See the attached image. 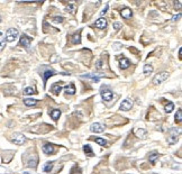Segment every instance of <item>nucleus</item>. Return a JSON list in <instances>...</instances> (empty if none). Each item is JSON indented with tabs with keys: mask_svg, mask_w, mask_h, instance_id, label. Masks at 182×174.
I'll use <instances>...</instances> for the list:
<instances>
[{
	"mask_svg": "<svg viewBox=\"0 0 182 174\" xmlns=\"http://www.w3.org/2000/svg\"><path fill=\"white\" fill-rule=\"evenodd\" d=\"M19 36V32L16 28H9L8 30L6 32V36H5V41L9 42V43H12L15 42Z\"/></svg>",
	"mask_w": 182,
	"mask_h": 174,
	"instance_id": "nucleus-1",
	"label": "nucleus"
},
{
	"mask_svg": "<svg viewBox=\"0 0 182 174\" xmlns=\"http://www.w3.org/2000/svg\"><path fill=\"white\" fill-rule=\"evenodd\" d=\"M179 134H180V131L178 130L176 128H171L169 130V135H167V142H169V144H171V145L175 144L178 142V139H179Z\"/></svg>",
	"mask_w": 182,
	"mask_h": 174,
	"instance_id": "nucleus-2",
	"label": "nucleus"
},
{
	"mask_svg": "<svg viewBox=\"0 0 182 174\" xmlns=\"http://www.w3.org/2000/svg\"><path fill=\"white\" fill-rule=\"evenodd\" d=\"M11 142L15 143L16 145H24L25 142H26V137L21 133H15L11 136Z\"/></svg>",
	"mask_w": 182,
	"mask_h": 174,
	"instance_id": "nucleus-3",
	"label": "nucleus"
},
{
	"mask_svg": "<svg viewBox=\"0 0 182 174\" xmlns=\"http://www.w3.org/2000/svg\"><path fill=\"white\" fill-rule=\"evenodd\" d=\"M169 73L167 72H160V73H157L155 77L153 78V83L154 84H161L162 82H164L166 79L169 78Z\"/></svg>",
	"mask_w": 182,
	"mask_h": 174,
	"instance_id": "nucleus-4",
	"label": "nucleus"
},
{
	"mask_svg": "<svg viewBox=\"0 0 182 174\" xmlns=\"http://www.w3.org/2000/svg\"><path fill=\"white\" fill-rule=\"evenodd\" d=\"M100 95L102 97L104 101H111L113 99V93L111 90H108V89H104V88H101L100 90Z\"/></svg>",
	"mask_w": 182,
	"mask_h": 174,
	"instance_id": "nucleus-5",
	"label": "nucleus"
},
{
	"mask_svg": "<svg viewBox=\"0 0 182 174\" xmlns=\"http://www.w3.org/2000/svg\"><path fill=\"white\" fill-rule=\"evenodd\" d=\"M32 41H33L32 37H29V36H27V35H21V36H20V39H19V45L23 46V47L28 48L30 43H32Z\"/></svg>",
	"mask_w": 182,
	"mask_h": 174,
	"instance_id": "nucleus-6",
	"label": "nucleus"
},
{
	"mask_svg": "<svg viewBox=\"0 0 182 174\" xmlns=\"http://www.w3.org/2000/svg\"><path fill=\"white\" fill-rule=\"evenodd\" d=\"M90 130L93 131V133H102L104 130V126L100 122H95V124L91 125Z\"/></svg>",
	"mask_w": 182,
	"mask_h": 174,
	"instance_id": "nucleus-7",
	"label": "nucleus"
},
{
	"mask_svg": "<svg viewBox=\"0 0 182 174\" xmlns=\"http://www.w3.org/2000/svg\"><path fill=\"white\" fill-rule=\"evenodd\" d=\"M130 66V61L128 60V59H126V57H121V59H119V68H120L121 70H126L128 69Z\"/></svg>",
	"mask_w": 182,
	"mask_h": 174,
	"instance_id": "nucleus-8",
	"label": "nucleus"
},
{
	"mask_svg": "<svg viewBox=\"0 0 182 174\" xmlns=\"http://www.w3.org/2000/svg\"><path fill=\"white\" fill-rule=\"evenodd\" d=\"M54 151H55V148H54V146H53V144L46 143V144H44L43 145V152L45 153V154H47V155L54 154Z\"/></svg>",
	"mask_w": 182,
	"mask_h": 174,
	"instance_id": "nucleus-9",
	"label": "nucleus"
},
{
	"mask_svg": "<svg viewBox=\"0 0 182 174\" xmlns=\"http://www.w3.org/2000/svg\"><path fill=\"white\" fill-rule=\"evenodd\" d=\"M57 72H55L54 70H47V71H45L43 72V82H44V87H45V84H46V81L48 80L50 77H52L54 74H56Z\"/></svg>",
	"mask_w": 182,
	"mask_h": 174,
	"instance_id": "nucleus-10",
	"label": "nucleus"
},
{
	"mask_svg": "<svg viewBox=\"0 0 182 174\" xmlns=\"http://www.w3.org/2000/svg\"><path fill=\"white\" fill-rule=\"evenodd\" d=\"M131 107H133V104L130 102L128 99L124 100V101L120 104V109L121 110H124V111H128V110H130Z\"/></svg>",
	"mask_w": 182,
	"mask_h": 174,
	"instance_id": "nucleus-11",
	"label": "nucleus"
},
{
	"mask_svg": "<svg viewBox=\"0 0 182 174\" xmlns=\"http://www.w3.org/2000/svg\"><path fill=\"white\" fill-rule=\"evenodd\" d=\"M27 166H29V167H33V168H36V166L38 164V157L35 155L34 158L33 157H29L28 160H27Z\"/></svg>",
	"mask_w": 182,
	"mask_h": 174,
	"instance_id": "nucleus-12",
	"label": "nucleus"
},
{
	"mask_svg": "<svg viewBox=\"0 0 182 174\" xmlns=\"http://www.w3.org/2000/svg\"><path fill=\"white\" fill-rule=\"evenodd\" d=\"M120 15L122 18H125V19H129L131 18L133 16V11H131V9L129 8H124L120 10Z\"/></svg>",
	"mask_w": 182,
	"mask_h": 174,
	"instance_id": "nucleus-13",
	"label": "nucleus"
},
{
	"mask_svg": "<svg viewBox=\"0 0 182 174\" xmlns=\"http://www.w3.org/2000/svg\"><path fill=\"white\" fill-rule=\"evenodd\" d=\"M95 27L99 28V29H104L107 27V20L104 18H99L98 20H95Z\"/></svg>",
	"mask_w": 182,
	"mask_h": 174,
	"instance_id": "nucleus-14",
	"label": "nucleus"
},
{
	"mask_svg": "<svg viewBox=\"0 0 182 174\" xmlns=\"http://www.w3.org/2000/svg\"><path fill=\"white\" fill-rule=\"evenodd\" d=\"M50 116L52 117L53 120H55V122H56V120L60 118L61 111L59 110V109H53V110H51V111H50Z\"/></svg>",
	"mask_w": 182,
	"mask_h": 174,
	"instance_id": "nucleus-15",
	"label": "nucleus"
},
{
	"mask_svg": "<svg viewBox=\"0 0 182 174\" xmlns=\"http://www.w3.org/2000/svg\"><path fill=\"white\" fill-rule=\"evenodd\" d=\"M51 90H52V92L54 95H60L61 90H63V88H62V86H61L60 83H55V84L52 86Z\"/></svg>",
	"mask_w": 182,
	"mask_h": 174,
	"instance_id": "nucleus-16",
	"label": "nucleus"
},
{
	"mask_svg": "<svg viewBox=\"0 0 182 174\" xmlns=\"http://www.w3.org/2000/svg\"><path fill=\"white\" fill-rule=\"evenodd\" d=\"M160 156V154L158 153H156V152H153V153H151L149 154V156H148V160H149V162L152 163V164H155L156 161H157V158Z\"/></svg>",
	"mask_w": 182,
	"mask_h": 174,
	"instance_id": "nucleus-17",
	"label": "nucleus"
},
{
	"mask_svg": "<svg viewBox=\"0 0 182 174\" xmlns=\"http://www.w3.org/2000/svg\"><path fill=\"white\" fill-rule=\"evenodd\" d=\"M81 78L83 79H90L92 82H99V77H95V74H82L81 75Z\"/></svg>",
	"mask_w": 182,
	"mask_h": 174,
	"instance_id": "nucleus-18",
	"label": "nucleus"
},
{
	"mask_svg": "<svg viewBox=\"0 0 182 174\" xmlns=\"http://www.w3.org/2000/svg\"><path fill=\"white\" fill-rule=\"evenodd\" d=\"M36 104H37V100L36 99H24V104L25 106H27V107H34V106H36Z\"/></svg>",
	"mask_w": 182,
	"mask_h": 174,
	"instance_id": "nucleus-19",
	"label": "nucleus"
},
{
	"mask_svg": "<svg viewBox=\"0 0 182 174\" xmlns=\"http://www.w3.org/2000/svg\"><path fill=\"white\" fill-rule=\"evenodd\" d=\"M146 135H147V133H146L145 129H138V130L136 131V136L140 139H146L147 138V136H146Z\"/></svg>",
	"mask_w": 182,
	"mask_h": 174,
	"instance_id": "nucleus-20",
	"label": "nucleus"
},
{
	"mask_svg": "<svg viewBox=\"0 0 182 174\" xmlns=\"http://www.w3.org/2000/svg\"><path fill=\"white\" fill-rule=\"evenodd\" d=\"M63 89L65 90L66 93H70V95H74V93H75V87H74L72 83L69 84V86H66V87H64Z\"/></svg>",
	"mask_w": 182,
	"mask_h": 174,
	"instance_id": "nucleus-21",
	"label": "nucleus"
},
{
	"mask_svg": "<svg viewBox=\"0 0 182 174\" xmlns=\"http://www.w3.org/2000/svg\"><path fill=\"white\" fill-rule=\"evenodd\" d=\"M83 151H84V153L87 154V155H89V156H93L95 154H93V151H92V148H91V146L90 145H84L83 146Z\"/></svg>",
	"mask_w": 182,
	"mask_h": 174,
	"instance_id": "nucleus-22",
	"label": "nucleus"
},
{
	"mask_svg": "<svg viewBox=\"0 0 182 174\" xmlns=\"http://www.w3.org/2000/svg\"><path fill=\"white\" fill-rule=\"evenodd\" d=\"M71 42L73 44H79L81 42V36H80V33H75V34L72 36V39Z\"/></svg>",
	"mask_w": 182,
	"mask_h": 174,
	"instance_id": "nucleus-23",
	"label": "nucleus"
},
{
	"mask_svg": "<svg viewBox=\"0 0 182 174\" xmlns=\"http://www.w3.org/2000/svg\"><path fill=\"white\" fill-rule=\"evenodd\" d=\"M181 122H182V109L181 108H179L178 111H176V113H175V122L180 124Z\"/></svg>",
	"mask_w": 182,
	"mask_h": 174,
	"instance_id": "nucleus-24",
	"label": "nucleus"
},
{
	"mask_svg": "<svg viewBox=\"0 0 182 174\" xmlns=\"http://www.w3.org/2000/svg\"><path fill=\"white\" fill-rule=\"evenodd\" d=\"M53 165H54V163H53V162H47V163L43 166L44 172H51V171H52V168H53Z\"/></svg>",
	"mask_w": 182,
	"mask_h": 174,
	"instance_id": "nucleus-25",
	"label": "nucleus"
},
{
	"mask_svg": "<svg viewBox=\"0 0 182 174\" xmlns=\"http://www.w3.org/2000/svg\"><path fill=\"white\" fill-rule=\"evenodd\" d=\"M143 72H144V74H149V73H152L153 72V66L152 65H149V64H145L144 65V69H143Z\"/></svg>",
	"mask_w": 182,
	"mask_h": 174,
	"instance_id": "nucleus-26",
	"label": "nucleus"
},
{
	"mask_svg": "<svg viewBox=\"0 0 182 174\" xmlns=\"http://www.w3.org/2000/svg\"><path fill=\"white\" fill-rule=\"evenodd\" d=\"M36 93V91L34 90V88L32 87H27L24 89V95H26V96H29V95H34Z\"/></svg>",
	"mask_w": 182,
	"mask_h": 174,
	"instance_id": "nucleus-27",
	"label": "nucleus"
},
{
	"mask_svg": "<svg viewBox=\"0 0 182 174\" xmlns=\"http://www.w3.org/2000/svg\"><path fill=\"white\" fill-rule=\"evenodd\" d=\"M5 46H6V41L3 38V34L0 32V52L5 48Z\"/></svg>",
	"mask_w": 182,
	"mask_h": 174,
	"instance_id": "nucleus-28",
	"label": "nucleus"
},
{
	"mask_svg": "<svg viewBox=\"0 0 182 174\" xmlns=\"http://www.w3.org/2000/svg\"><path fill=\"white\" fill-rule=\"evenodd\" d=\"M95 143H97V144H99L100 146H106V145H107V140H106V139H104V138L95 137Z\"/></svg>",
	"mask_w": 182,
	"mask_h": 174,
	"instance_id": "nucleus-29",
	"label": "nucleus"
},
{
	"mask_svg": "<svg viewBox=\"0 0 182 174\" xmlns=\"http://www.w3.org/2000/svg\"><path fill=\"white\" fill-rule=\"evenodd\" d=\"M173 109H174V104H172V102H170L169 104H166L165 106V113H172L173 111Z\"/></svg>",
	"mask_w": 182,
	"mask_h": 174,
	"instance_id": "nucleus-30",
	"label": "nucleus"
},
{
	"mask_svg": "<svg viewBox=\"0 0 182 174\" xmlns=\"http://www.w3.org/2000/svg\"><path fill=\"white\" fill-rule=\"evenodd\" d=\"M70 174H81V168L78 165H74L71 168V172Z\"/></svg>",
	"mask_w": 182,
	"mask_h": 174,
	"instance_id": "nucleus-31",
	"label": "nucleus"
},
{
	"mask_svg": "<svg viewBox=\"0 0 182 174\" xmlns=\"http://www.w3.org/2000/svg\"><path fill=\"white\" fill-rule=\"evenodd\" d=\"M63 20H64V18L62 17V16H55V17H53V19H52V21L55 23V24H61Z\"/></svg>",
	"mask_w": 182,
	"mask_h": 174,
	"instance_id": "nucleus-32",
	"label": "nucleus"
},
{
	"mask_svg": "<svg viewBox=\"0 0 182 174\" xmlns=\"http://www.w3.org/2000/svg\"><path fill=\"white\" fill-rule=\"evenodd\" d=\"M113 29L117 32V30H119V29L121 28V24L120 23H118V21H116V23H113Z\"/></svg>",
	"mask_w": 182,
	"mask_h": 174,
	"instance_id": "nucleus-33",
	"label": "nucleus"
},
{
	"mask_svg": "<svg viewBox=\"0 0 182 174\" xmlns=\"http://www.w3.org/2000/svg\"><path fill=\"white\" fill-rule=\"evenodd\" d=\"M66 9H68V11L69 12H71V14H74V9H75V7H74V5H69L68 7H66Z\"/></svg>",
	"mask_w": 182,
	"mask_h": 174,
	"instance_id": "nucleus-34",
	"label": "nucleus"
},
{
	"mask_svg": "<svg viewBox=\"0 0 182 174\" xmlns=\"http://www.w3.org/2000/svg\"><path fill=\"white\" fill-rule=\"evenodd\" d=\"M113 50H115V51H118V50H120L121 47H122V45H121L120 43H115L113 45Z\"/></svg>",
	"mask_w": 182,
	"mask_h": 174,
	"instance_id": "nucleus-35",
	"label": "nucleus"
},
{
	"mask_svg": "<svg viewBox=\"0 0 182 174\" xmlns=\"http://www.w3.org/2000/svg\"><path fill=\"white\" fill-rule=\"evenodd\" d=\"M108 7H109V6H108V5H106V7H104V10H102V11H101V14H100L101 16H104V14L107 12V10H108Z\"/></svg>",
	"mask_w": 182,
	"mask_h": 174,
	"instance_id": "nucleus-36",
	"label": "nucleus"
},
{
	"mask_svg": "<svg viewBox=\"0 0 182 174\" xmlns=\"http://www.w3.org/2000/svg\"><path fill=\"white\" fill-rule=\"evenodd\" d=\"M180 17H181V14H179L178 16H174V17H173V20H176V19H179Z\"/></svg>",
	"mask_w": 182,
	"mask_h": 174,
	"instance_id": "nucleus-37",
	"label": "nucleus"
},
{
	"mask_svg": "<svg viewBox=\"0 0 182 174\" xmlns=\"http://www.w3.org/2000/svg\"><path fill=\"white\" fill-rule=\"evenodd\" d=\"M179 57H180V59H181V48H180V50H179Z\"/></svg>",
	"mask_w": 182,
	"mask_h": 174,
	"instance_id": "nucleus-38",
	"label": "nucleus"
},
{
	"mask_svg": "<svg viewBox=\"0 0 182 174\" xmlns=\"http://www.w3.org/2000/svg\"><path fill=\"white\" fill-rule=\"evenodd\" d=\"M1 20H2V18H1V16H0V23H1Z\"/></svg>",
	"mask_w": 182,
	"mask_h": 174,
	"instance_id": "nucleus-39",
	"label": "nucleus"
},
{
	"mask_svg": "<svg viewBox=\"0 0 182 174\" xmlns=\"http://www.w3.org/2000/svg\"><path fill=\"white\" fill-rule=\"evenodd\" d=\"M152 174H156V173H152Z\"/></svg>",
	"mask_w": 182,
	"mask_h": 174,
	"instance_id": "nucleus-40",
	"label": "nucleus"
}]
</instances>
